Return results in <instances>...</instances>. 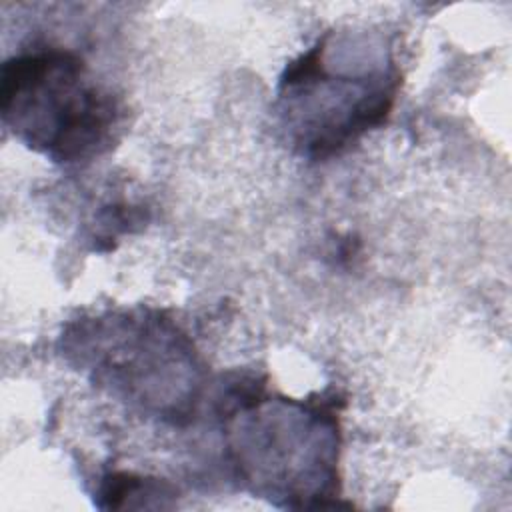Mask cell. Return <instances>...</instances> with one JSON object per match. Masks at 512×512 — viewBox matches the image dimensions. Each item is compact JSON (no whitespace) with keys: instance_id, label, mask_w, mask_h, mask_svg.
<instances>
[{"instance_id":"cell-4","label":"cell","mask_w":512,"mask_h":512,"mask_svg":"<svg viewBox=\"0 0 512 512\" xmlns=\"http://www.w3.org/2000/svg\"><path fill=\"white\" fill-rule=\"evenodd\" d=\"M4 126L56 164L90 162L116 140L122 110L84 58L64 48L10 56L0 72Z\"/></svg>"},{"instance_id":"cell-3","label":"cell","mask_w":512,"mask_h":512,"mask_svg":"<svg viewBox=\"0 0 512 512\" xmlns=\"http://www.w3.org/2000/svg\"><path fill=\"white\" fill-rule=\"evenodd\" d=\"M64 340L76 364L130 406L172 424L196 414L204 366L190 338L162 312L134 308L82 318Z\"/></svg>"},{"instance_id":"cell-5","label":"cell","mask_w":512,"mask_h":512,"mask_svg":"<svg viewBox=\"0 0 512 512\" xmlns=\"http://www.w3.org/2000/svg\"><path fill=\"white\" fill-rule=\"evenodd\" d=\"M174 494L168 482L130 472L106 474L96 492L100 508H166L170 504L164 502V498Z\"/></svg>"},{"instance_id":"cell-1","label":"cell","mask_w":512,"mask_h":512,"mask_svg":"<svg viewBox=\"0 0 512 512\" xmlns=\"http://www.w3.org/2000/svg\"><path fill=\"white\" fill-rule=\"evenodd\" d=\"M218 404L232 466L252 492L290 508L328 506L338 496L334 398L266 396L262 384L240 380Z\"/></svg>"},{"instance_id":"cell-2","label":"cell","mask_w":512,"mask_h":512,"mask_svg":"<svg viewBox=\"0 0 512 512\" xmlns=\"http://www.w3.org/2000/svg\"><path fill=\"white\" fill-rule=\"evenodd\" d=\"M400 72L370 32H326L280 76L278 116L290 144L312 160L340 154L390 116Z\"/></svg>"}]
</instances>
